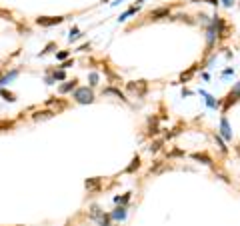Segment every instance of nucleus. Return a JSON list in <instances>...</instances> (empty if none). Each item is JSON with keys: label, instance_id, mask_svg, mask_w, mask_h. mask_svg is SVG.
Returning <instances> with one entry per match:
<instances>
[{"label": "nucleus", "instance_id": "obj_1", "mask_svg": "<svg viewBox=\"0 0 240 226\" xmlns=\"http://www.w3.org/2000/svg\"><path fill=\"white\" fill-rule=\"evenodd\" d=\"M90 218L98 222V226H110V214H104V210H100L96 204L90 206Z\"/></svg>", "mask_w": 240, "mask_h": 226}, {"label": "nucleus", "instance_id": "obj_2", "mask_svg": "<svg viewBox=\"0 0 240 226\" xmlns=\"http://www.w3.org/2000/svg\"><path fill=\"white\" fill-rule=\"evenodd\" d=\"M74 100L80 102V104H90L94 100V94H92V90H90L88 86H84V88H76L74 90Z\"/></svg>", "mask_w": 240, "mask_h": 226}, {"label": "nucleus", "instance_id": "obj_3", "mask_svg": "<svg viewBox=\"0 0 240 226\" xmlns=\"http://www.w3.org/2000/svg\"><path fill=\"white\" fill-rule=\"evenodd\" d=\"M62 20H64L62 16H56V18H52V16H40L36 22L40 24V26H54V24H60Z\"/></svg>", "mask_w": 240, "mask_h": 226}, {"label": "nucleus", "instance_id": "obj_4", "mask_svg": "<svg viewBox=\"0 0 240 226\" xmlns=\"http://www.w3.org/2000/svg\"><path fill=\"white\" fill-rule=\"evenodd\" d=\"M128 90H130V92H136L138 96H142L144 92H146V82H144V80H138L136 84L130 82L128 84Z\"/></svg>", "mask_w": 240, "mask_h": 226}, {"label": "nucleus", "instance_id": "obj_5", "mask_svg": "<svg viewBox=\"0 0 240 226\" xmlns=\"http://www.w3.org/2000/svg\"><path fill=\"white\" fill-rule=\"evenodd\" d=\"M110 218H114V220H124V218H126V208H124V206H118V208L110 214Z\"/></svg>", "mask_w": 240, "mask_h": 226}, {"label": "nucleus", "instance_id": "obj_6", "mask_svg": "<svg viewBox=\"0 0 240 226\" xmlns=\"http://www.w3.org/2000/svg\"><path fill=\"white\" fill-rule=\"evenodd\" d=\"M160 16H168V8H158V10H152V12H150V18H152V20H158Z\"/></svg>", "mask_w": 240, "mask_h": 226}, {"label": "nucleus", "instance_id": "obj_7", "mask_svg": "<svg viewBox=\"0 0 240 226\" xmlns=\"http://www.w3.org/2000/svg\"><path fill=\"white\" fill-rule=\"evenodd\" d=\"M72 88H76V80H70V82L62 84L60 88H58V92H60V94H66V92H70Z\"/></svg>", "mask_w": 240, "mask_h": 226}, {"label": "nucleus", "instance_id": "obj_8", "mask_svg": "<svg viewBox=\"0 0 240 226\" xmlns=\"http://www.w3.org/2000/svg\"><path fill=\"white\" fill-rule=\"evenodd\" d=\"M16 76H18V70H12V72H10V74H8V76H2V78H0V86L8 84V82H10L12 78H16Z\"/></svg>", "mask_w": 240, "mask_h": 226}, {"label": "nucleus", "instance_id": "obj_9", "mask_svg": "<svg viewBox=\"0 0 240 226\" xmlns=\"http://www.w3.org/2000/svg\"><path fill=\"white\" fill-rule=\"evenodd\" d=\"M222 136L230 140V130H228V122H226V120H222Z\"/></svg>", "mask_w": 240, "mask_h": 226}, {"label": "nucleus", "instance_id": "obj_10", "mask_svg": "<svg viewBox=\"0 0 240 226\" xmlns=\"http://www.w3.org/2000/svg\"><path fill=\"white\" fill-rule=\"evenodd\" d=\"M136 10H138V8H130V10H126V12L122 14V16L118 18V20H120V22H124V20H126V18H128V16H130V14H136Z\"/></svg>", "mask_w": 240, "mask_h": 226}, {"label": "nucleus", "instance_id": "obj_11", "mask_svg": "<svg viewBox=\"0 0 240 226\" xmlns=\"http://www.w3.org/2000/svg\"><path fill=\"white\" fill-rule=\"evenodd\" d=\"M128 198H130V194H124L122 198H120V196H116V198H114V202H116V204H126Z\"/></svg>", "mask_w": 240, "mask_h": 226}, {"label": "nucleus", "instance_id": "obj_12", "mask_svg": "<svg viewBox=\"0 0 240 226\" xmlns=\"http://www.w3.org/2000/svg\"><path fill=\"white\" fill-rule=\"evenodd\" d=\"M78 36H80V30H78V28H72V30H70V36H68V40L72 42V40H76Z\"/></svg>", "mask_w": 240, "mask_h": 226}, {"label": "nucleus", "instance_id": "obj_13", "mask_svg": "<svg viewBox=\"0 0 240 226\" xmlns=\"http://www.w3.org/2000/svg\"><path fill=\"white\" fill-rule=\"evenodd\" d=\"M90 84L92 86L98 84V74H96V72H90Z\"/></svg>", "mask_w": 240, "mask_h": 226}, {"label": "nucleus", "instance_id": "obj_14", "mask_svg": "<svg viewBox=\"0 0 240 226\" xmlns=\"http://www.w3.org/2000/svg\"><path fill=\"white\" fill-rule=\"evenodd\" d=\"M64 78H66L64 70H58V72H54V80H64Z\"/></svg>", "mask_w": 240, "mask_h": 226}, {"label": "nucleus", "instance_id": "obj_15", "mask_svg": "<svg viewBox=\"0 0 240 226\" xmlns=\"http://www.w3.org/2000/svg\"><path fill=\"white\" fill-rule=\"evenodd\" d=\"M56 58H58V60H66V58H68V50L58 52V54H56Z\"/></svg>", "mask_w": 240, "mask_h": 226}, {"label": "nucleus", "instance_id": "obj_16", "mask_svg": "<svg viewBox=\"0 0 240 226\" xmlns=\"http://www.w3.org/2000/svg\"><path fill=\"white\" fill-rule=\"evenodd\" d=\"M134 168H138V156H136V158H134V162H132V164H130V166H128V170H126V172H132V170H134Z\"/></svg>", "mask_w": 240, "mask_h": 226}, {"label": "nucleus", "instance_id": "obj_17", "mask_svg": "<svg viewBox=\"0 0 240 226\" xmlns=\"http://www.w3.org/2000/svg\"><path fill=\"white\" fill-rule=\"evenodd\" d=\"M68 66H72V62H70V60H68V62H64V64H62V66H60V68H62V70H64V68H68Z\"/></svg>", "mask_w": 240, "mask_h": 226}]
</instances>
